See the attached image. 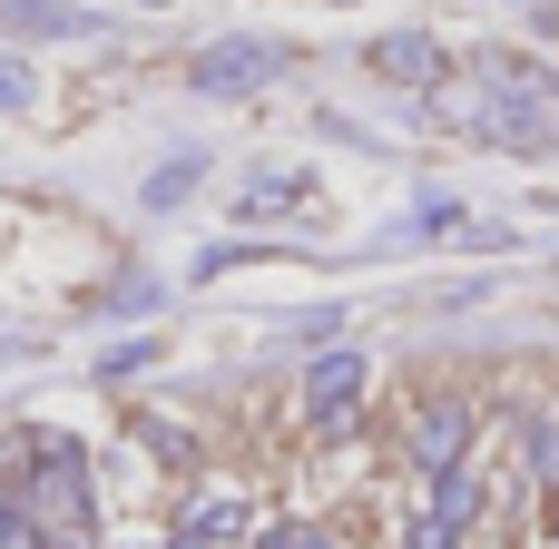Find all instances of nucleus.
I'll use <instances>...</instances> for the list:
<instances>
[{
    "label": "nucleus",
    "instance_id": "obj_7",
    "mask_svg": "<svg viewBox=\"0 0 559 549\" xmlns=\"http://www.w3.org/2000/svg\"><path fill=\"white\" fill-rule=\"evenodd\" d=\"M177 530H187V540H206V549H236V540H246V501H236V491H206Z\"/></svg>",
    "mask_w": 559,
    "mask_h": 549
},
{
    "label": "nucleus",
    "instance_id": "obj_8",
    "mask_svg": "<svg viewBox=\"0 0 559 549\" xmlns=\"http://www.w3.org/2000/svg\"><path fill=\"white\" fill-rule=\"evenodd\" d=\"M432 521H442V530H472V521H481V481H472V472H442V481H432Z\"/></svg>",
    "mask_w": 559,
    "mask_h": 549
},
{
    "label": "nucleus",
    "instance_id": "obj_2",
    "mask_svg": "<svg viewBox=\"0 0 559 549\" xmlns=\"http://www.w3.org/2000/svg\"><path fill=\"white\" fill-rule=\"evenodd\" d=\"M285 69H295V39H216V49L187 59V88H206V98H246V88L285 79Z\"/></svg>",
    "mask_w": 559,
    "mask_h": 549
},
{
    "label": "nucleus",
    "instance_id": "obj_13",
    "mask_svg": "<svg viewBox=\"0 0 559 549\" xmlns=\"http://www.w3.org/2000/svg\"><path fill=\"white\" fill-rule=\"evenodd\" d=\"M403 549H462V530H442V521L423 511V521H413V540H403Z\"/></svg>",
    "mask_w": 559,
    "mask_h": 549
},
{
    "label": "nucleus",
    "instance_id": "obj_4",
    "mask_svg": "<svg viewBox=\"0 0 559 549\" xmlns=\"http://www.w3.org/2000/svg\"><path fill=\"white\" fill-rule=\"evenodd\" d=\"M462 452H472V403H423L413 413V462L442 481V472H462Z\"/></svg>",
    "mask_w": 559,
    "mask_h": 549
},
{
    "label": "nucleus",
    "instance_id": "obj_11",
    "mask_svg": "<svg viewBox=\"0 0 559 549\" xmlns=\"http://www.w3.org/2000/svg\"><path fill=\"white\" fill-rule=\"evenodd\" d=\"M265 549H334V530H314V521H275Z\"/></svg>",
    "mask_w": 559,
    "mask_h": 549
},
{
    "label": "nucleus",
    "instance_id": "obj_6",
    "mask_svg": "<svg viewBox=\"0 0 559 549\" xmlns=\"http://www.w3.org/2000/svg\"><path fill=\"white\" fill-rule=\"evenodd\" d=\"M364 69H373V79H442V39H423V29L364 39Z\"/></svg>",
    "mask_w": 559,
    "mask_h": 549
},
{
    "label": "nucleus",
    "instance_id": "obj_5",
    "mask_svg": "<svg viewBox=\"0 0 559 549\" xmlns=\"http://www.w3.org/2000/svg\"><path fill=\"white\" fill-rule=\"evenodd\" d=\"M305 196H314V177L265 167L255 187H236V196H226V216H236V226H275V216H305Z\"/></svg>",
    "mask_w": 559,
    "mask_h": 549
},
{
    "label": "nucleus",
    "instance_id": "obj_3",
    "mask_svg": "<svg viewBox=\"0 0 559 549\" xmlns=\"http://www.w3.org/2000/svg\"><path fill=\"white\" fill-rule=\"evenodd\" d=\"M354 403H364V354H354V344L314 354V363H305V422H314V432H344Z\"/></svg>",
    "mask_w": 559,
    "mask_h": 549
},
{
    "label": "nucleus",
    "instance_id": "obj_14",
    "mask_svg": "<svg viewBox=\"0 0 559 549\" xmlns=\"http://www.w3.org/2000/svg\"><path fill=\"white\" fill-rule=\"evenodd\" d=\"M20 98H29V69H20V59H0V108H20Z\"/></svg>",
    "mask_w": 559,
    "mask_h": 549
},
{
    "label": "nucleus",
    "instance_id": "obj_9",
    "mask_svg": "<svg viewBox=\"0 0 559 549\" xmlns=\"http://www.w3.org/2000/svg\"><path fill=\"white\" fill-rule=\"evenodd\" d=\"M187 187H197V157H167V167H157V177H147V206H177V196H187Z\"/></svg>",
    "mask_w": 559,
    "mask_h": 549
},
{
    "label": "nucleus",
    "instance_id": "obj_1",
    "mask_svg": "<svg viewBox=\"0 0 559 549\" xmlns=\"http://www.w3.org/2000/svg\"><path fill=\"white\" fill-rule=\"evenodd\" d=\"M29 472H20V511L49 530V540H88V452L69 432H29L20 442Z\"/></svg>",
    "mask_w": 559,
    "mask_h": 549
},
{
    "label": "nucleus",
    "instance_id": "obj_10",
    "mask_svg": "<svg viewBox=\"0 0 559 549\" xmlns=\"http://www.w3.org/2000/svg\"><path fill=\"white\" fill-rule=\"evenodd\" d=\"M0 549H59V540H49V530H39V521L10 501V511H0Z\"/></svg>",
    "mask_w": 559,
    "mask_h": 549
},
{
    "label": "nucleus",
    "instance_id": "obj_12",
    "mask_svg": "<svg viewBox=\"0 0 559 549\" xmlns=\"http://www.w3.org/2000/svg\"><path fill=\"white\" fill-rule=\"evenodd\" d=\"M531 472L559 481V422H531Z\"/></svg>",
    "mask_w": 559,
    "mask_h": 549
}]
</instances>
